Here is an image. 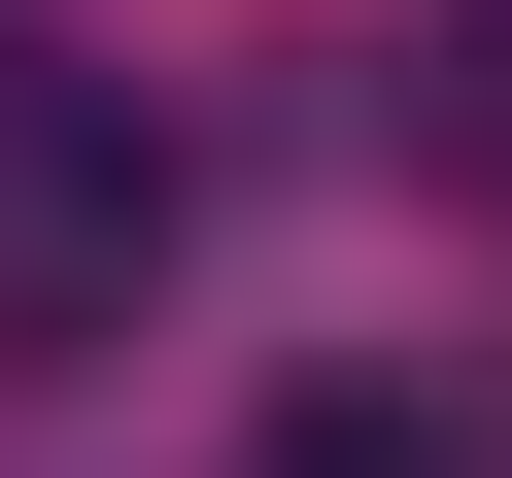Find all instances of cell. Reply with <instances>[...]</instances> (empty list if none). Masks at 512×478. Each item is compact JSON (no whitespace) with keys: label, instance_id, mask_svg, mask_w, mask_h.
Here are the masks:
<instances>
[{"label":"cell","instance_id":"1","mask_svg":"<svg viewBox=\"0 0 512 478\" xmlns=\"http://www.w3.org/2000/svg\"><path fill=\"white\" fill-rule=\"evenodd\" d=\"M137 308H171V137L69 103V69H0V376H69Z\"/></svg>","mask_w":512,"mask_h":478}]
</instances>
